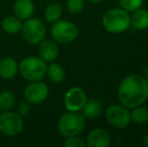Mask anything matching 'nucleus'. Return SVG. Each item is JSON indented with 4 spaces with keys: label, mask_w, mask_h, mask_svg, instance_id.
<instances>
[{
    "label": "nucleus",
    "mask_w": 148,
    "mask_h": 147,
    "mask_svg": "<svg viewBox=\"0 0 148 147\" xmlns=\"http://www.w3.org/2000/svg\"><path fill=\"white\" fill-rule=\"evenodd\" d=\"M87 1L91 2V3H100V2L104 1V0H87Z\"/></svg>",
    "instance_id": "nucleus-27"
},
{
    "label": "nucleus",
    "mask_w": 148,
    "mask_h": 147,
    "mask_svg": "<svg viewBox=\"0 0 148 147\" xmlns=\"http://www.w3.org/2000/svg\"><path fill=\"white\" fill-rule=\"evenodd\" d=\"M64 145L66 147H86V141L83 138L76 136H71V137H66V141H64Z\"/></svg>",
    "instance_id": "nucleus-24"
},
{
    "label": "nucleus",
    "mask_w": 148,
    "mask_h": 147,
    "mask_svg": "<svg viewBox=\"0 0 148 147\" xmlns=\"http://www.w3.org/2000/svg\"><path fill=\"white\" fill-rule=\"evenodd\" d=\"M86 126L85 117L78 112H70L64 113L60 116L58 122V130L60 134L64 137L76 136L82 133Z\"/></svg>",
    "instance_id": "nucleus-4"
},
{
    "label": "nucleus",
    "mask_w": 148,
    "mask_h": 147,
    "mask_svg": "<svg viewBox=\"0 0 148 147\" xmlns=\"http://www.w3.org/2000/svg\"><path fill=\"white\" fill-rule=\"evenodd\" d=\"M47 74L49 79L55 84H60L66 78V72H64V68L57 63L51 62V65L47 67Z\"/></svg>",
    "instance_id": "nucleus-18"
},
{
    "label": "nucleus",
    "mask_w": 148,
    "mask_h": 147,
    "mask_svg": "<svg viewBox=\"0 0 148 147\" xmlns=\"http://www.w3.org/2000/svg\"><path fill=\"white\" fill-rule=\"evenodd\" d=\"M18 73V64L15 59L5 57L0 59V77L4 80H11Z\"/></svg>",
    "instance_id": "nucleus-14"
},
{
    "label": "nucleus",
    "mask_w": 148,
    "mask_h": 147,
    "mask_svg": "<svg viewBox=\"0 0 148 147\" xmlns=\"http://www.w3.org/2000/svg\"><path fill=\"white\" fill-rule=\"evenodd\" d=\"M62 8L58 3H51L45 10V18L47 22H56L62 17Z\"/></svg>",
    "instance_id": "nucleus-19"
},
{
    "label": "nucleus",
    "mask_w": 148,
    "mask_h": 147,
    "mask_svg": "<svg viewBox=\"0 0 148 147\" xmlns=\"http://www.w3.org/2000/svg\"><path fill=\"white\" fill-rule=\"evenodd\" d=\"M15 96L10 91H2L0 93V112L9 111L13 108Z\"/></svg>",
    "instance_id": "nucleus-20"
},
{
    "label": "nucleus",
    "mask_w": 148,
    "mask_h": 147,
    "mask_svg": "<svg viewBox=\"0 0 148 147\" xmlns=\"http://www.w3.org/2000/svg\"><path fill=\"white\" fill-rule=\"evenodd\" d=\"M143 145L145 147H148V133L144 136V138H143Z\"/></svg>",
    "instance_id": "nucleus-26"
},
{
    "label": "nucleus",
    "mask_w": 148,
    "mask_h": 147,
    "mask_svg": "<svg viewBox=\"0 0 148 147\" xmlns=\"http://www.w3.org/2000/svg\"><path fill=\"white\" fill-rule=\"evenodd\" d=\"M51 34L53 40L62 44H68L78 37L79 29L75 23L68 20H58L53 22L51 28Z\"/></svg>",
    "instance_id": "nucleus-6"
},
{
    "label": "nucleus",
    "mask_w": 148,
    "mask_h": 147,
    "mask_svg": "<svg viewBox=\"0 0 148 147\" xmlns=\"http://www.w3.org/2000/svg\"><path fill=\"white\" fill-rule=\"evenodd\" d=\"M145 80H146V82L148 83V71L146 72V77H145Z\"/></svg>",
    "instance_id": "nucleus-28"
},
{
    "label": "nucleus",
    "mask_w": 148,
    "mask_h": 147,
    "mask_svg": "<svg viewBox=\"0 0 148 147\" xmlns=\"http://www.w3.org/2000/svg\"><path fill=\"white\" fill-rule=\"evenodd\" d=\"M118 99L128 109L142 105L148 99V83L144 77L132 74L123 79L118 87Z\"/></svg>",
    "instance_id": "nucleus-1"
},
{
    "label": "nucleus",
    "mask_w": 148,
    "mask_h": 147,
    "mask_svg": "<svg viewBox=\"0 0 148 147\" xmlns=\"http://www.w3.org/2000/svg\"><path fill=\"white\" fill-rule=\"evenodd\" d=\"M49 95V88L45 83L41 81L30 82L25 87L23 96L27 102L30 104H39L47 100Z\"/></svg>",
    "instance_id": "nucleus-9"
},
{
    "label": "nucleus",
    "mask_w": 148,
    "mask_h": 147,
    "mask_svg": "<svg viewBox=\"0 0 148 147\" xmlns=\"http://www.w3.org/2000/svg\"><path fill=\"white\" fill-rule=\"evenodd\" d=\"M106 120L111 126L118 129L126 128L131 122L130 112L123 105L113 104L106 110Z\"/></svg>",
    "instance_id": "nucleus-8"
},
{
    "label": "nucleus",
    "mask_w": 148,
    "mask_h": 147,
    "mask_svg": "<svg viewBox=\"0 0 148 147\" xmlns=\"http://www.w3.org/2000/svg\"><path fill=\"white\" fill-rule=\"evenodd\" d=\"M59 47L58 44L53 40L49 39H43L41 42H39L38 53L39 57L45 62V63H51L57 59L59 57Z\"/></svg>",
    "instance_id": "nucleus-12"
},
{
    "label": "nucleus",
    "mask_w": 148,
    "mask_h": 147,
    "mask_svg": "<svg viewBox=\"0 0 148 147\" xmlns=\"http://www.w3.org/2000/svg\"><path fill=\"white\" fill-rule=\"evenodd\" d=\"M87 94L80 87H73L64 95V107L70 112H79L87 102Z\"/></svg>",
    "instance_id": "nucleus-10"
},
{
    "label": "nucleus",
    "mask_w": 148,
    "mask_h": 147,
    "mask_svg": "<svg viewBox=\"0 0 148 147\" xmlns=\"http://www.w3.org/2000/svg\"><path fill=\"white\" fill-rule=\"evenodd\" d=\"M121 8L128 12H132L142 6L143 0H119Z\"/></svg>",
    "instance_id": "nucleus-22"
},
{
    "label": "nucleus",
    "mask_w": 148,
    "mask_h": 147,
    "mask_svg": "<svg viewBox=\"0 0 148 147\" xmlns=\"http://www.w3.org/2000/svg\"><path fill=\"white\" fill-rule=\"evenodd\" d=\"M47 66L39 57H28L18 65V72L21 77L29 82L41 81L47 75Z\"/></svg>",
    "instance_id": "nucleus-3"
},
{
    "label": "nucleus",
    "mask_w": 148,
    "mask_h": 147,
    "mask_svg": "<svg viewBox=\"0 0 148 147\" xmlns=\"http://www.w3.org/2000/svg\"><path fill=\"white\" fill-rule=\"evenodd\" d=\"M34 12V3L32 0H16L13 4V13L20 20L31 17Z\"/></svg>",
    "instance_id": "nucleus-13"
},
{
    "label": "nucleus",
    "mask_w": 148,
    "mask_h": 147,
    "mask_svg": "<svg viewBox=\"0 0 148 147\" xmlns=\"http://www.w3.org/2000/svg\"><path fill=\"white\" fill-rule=\"evenodd\" d=\"M24 128L22 117L12 111H4L0 114V133L8 137L19 135Z\"/></svg>",
    "instance_id": "nucleus-5"
},
{
    "label": "nucleus",
    "mask_w": 148,
    "mask_h": 147,
    "mask_svg": "<svg viewBox=\"0 0 148 147\" xmlns=\"http://www.w3.org/2000/svg\"><path fill=\"white\" fill-rule=\"evenodd\" d=\"M31 110L30 107V103L27 102V101H22V102L19 103L18 105V114H19L21 117H25L29 114V112Z\"/></svg>",
    "instance_id": "nucleus-25"
},
{
    "label": "nucleus",
    "mask_w": 148,
    "mask_h": 147,
    "mask_svg": "<svg viewBox=\"0 0 148 147\" xmlns=\"http://www.w3.org/2000/svg\"><path fill=\"white\" fill-rule=\"evenodd\" d=\"M102 23L110 34H121L130 27V14L123 8H112L104 14Z\"/></svg>",
    "instance_id": "nucleus-2"
},
{
    "label": "nucleus",
    "mask_w": 148,
    "mask_h": 147,
    "mask_svg": "<svg viewBox=\"0 0 148 147\" xmlns=\"http://www.w3.org/2000/svg\"><path fill=\"white\" fill-rule=\"evenodd\" d=\"M111 142L109 132L103 128H95L87 136L86 144L89 147H108Z\"/></svg>",
    "instance_id": "nucleus-11"
},
{
    "label": "nucleus",
    "mask_w": 148,
    "mask_h": 147,
    "mask_svg": "<svg viewBox=\"0 0 148 147\" xmlns=\"http://www.w3.org/2000/svg\"><path fill=\"white\" fill-rule=\"evenodd\" d=\"M84 0H66V9L72 14H79L84 9Z\"/></svg>",
    "instance_id": "nucleus-23"
},
{
    "label": "nucleus",
    "mask_w": 148,
    "mask_h": 147,
    "mask_svg": "<svg viewBox=\"0 0 148 147\" xmlns=\"http://www.w3.org/2000/svg\"><path fill=\"white\" fill-rule=\"evenodd\" d=\"M82 110L83 116L85 118L95 119V118L99 117L101 115L102 111H103V104L98 99H90V100H87V102L85 103Z\"/></svg>",
    "instance_id": "nucleus-15"
},
{
    "label": "nucleus",
    "mask_w": 148,
    "mask_h": 147,
    "mask_svg": "<svg viewBox=\"0 0 148 147\" xmlns=\"http://www.w3.org/2000/svg\"><path fill=\"white\" fill-rule=\"evenodd\" d=\"M130 23L139 30L148 28V10L140 7L132 11L130 15Z\"/></svg>",
    "instance_id": "nucleus-16"
},
{
    "label": "nucleus",
    "mask_w": 148,
    "mask_h": 147,
    "mask_svg": "<svg viewBox=\"0 0 148 147\" xmlns=\"http://www.w3.org/2000/svg\"><path fill=\"white\" fill-rule=\"evenodd\" d=\"M21 26H22L21 21L15 15L6 16L1 21L2 29L6 34H14L19 31V30H21Z\"/></svg>",
    "instance_id": "nucleus-17"
},
{
    "label": "nucleus",
    "mask_w": 148,
    "mask_h": 147,
    "mask_svg": "<svg viewBox=\"0 0 148 147\" xmlns=\"http://www.w3.org/2000/svg\"><path fill=\"white\" fill-rule=\"evenodd\" d=\"M23 38L30 44H39L45 39L47 27L38 18H27L21 26Z\"/></svg>",
    "instance_id": "nucleus-7"
},
{
    "label": "nucleus",
    "mask_w": 148,
    "mask_h": 147,
    "mask_svg": "<svg viewBox=\"0 0 148 147\" xmlns=\"http://www.w3.org/2000/svg\"><path fill=\"white\" fill-rule=\"evenodd\" d=\"M130 116L131 121H133L134 123L138 124V125L145 124L148 122V109L146 107H141V105L137 106L133 108Z\"/></svg>",
    "instance_id": "nucleus-21"
}]
</instances>
